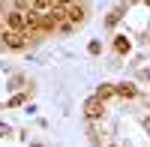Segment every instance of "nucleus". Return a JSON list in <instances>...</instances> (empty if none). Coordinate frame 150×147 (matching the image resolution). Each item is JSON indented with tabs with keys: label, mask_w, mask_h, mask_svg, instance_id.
<instances>
[{
	"label": "nucleus",
	"mask_w": 150,
	"mask_h": 147,
	"mask_svg": "<svg viewBox=\"0 0 150 147\" xmlns=\"http://www.w3.org/2000/svg\"><path fill=\"white\" fill-rule=\"evenodd\" d=\"M102 114H105L102 99H96V96H93V99H87V102H84V117H87V120H99Z\"/></svg>",
	"instance_id": "nucleus-2"
},
{
	"label": "nucleus",
	"mask_w": 150,
	"mask_h": 147,
	"mask_svg": "<svg viewBox=\"0 0 150 147\" xmlns=\"http://www.w3.org/2000/svg\"><path fill=\"white\" fill-rule=\"evenodd\" d=\"M6 132H9V126H6V123H0V135H6Z\"/></svg>",
	"instance_id": "nucleus-12"
},
{
	"label": "nucleus",
	"mask_w": 150,
	"mask_h": 147,
	"mask_svg": "<svg viewBox=\"0 0 150 147\" xmlns=\"http://www.w3.org/2000/svg\"><path fill=\"white\" fill-rule=\"evenodd\" d=\"M108 96H117V90H114V84H99L96 87V99H108Z\"/></svg>",
	"instance_id": "nucleus-7"
},
{
	"label": "nucleus",
	"mask_w": 150,
	"mask_h": 147,
	"mask_svg": "<svg viewBox=\"0 0 150 147\" xmlns=\"http://www.w3.org/2000/svg\"><path fill=\"white\" fill-rule=\"evenodd\" d=\"M54 3H57V6H69L72 0H54Z\"/></svg>",
	"instance_id": "nucleus-11"
},
{
	"label": "nucleus",
	"mask_w": 150,
	"mask_h": 147,
	"mask_svg": "<svg viewBox=\"0 0 150 147\" xmlns=\"http://www.w3.org/2000/svg\"><path fill=\"white\" fill-rule=\"evenodd\" d=\"M114 51L117 54H126L129 51V39H126V36H114Z\"/></svg>",
	"instance_id": "nucleus-8"
},
{
	"label": "nucleus",
	"mask_w": 150,
	"mask_h": 147,
	"mask_svg": "<svg viewBox=\"0 0 150 147\" xmlns=\"http://www.w3.org/2000/svg\"><path fill=\"white\" fill-rule=\"evenodd\" d=\"M120 15H123V12H120V9H117V12H111V15H108V27H114V24L120 21Z\"/></svg>",
	"instance_id": "nucleus-10"
},
{
	"label": "nucleus",
	"mask_w": 150,
	"mask_h": 147,
	"mask_svg": "<svg viewBox=\"0 0 150 147\" xmlns=\"http://www.w3.org/2000/svg\"><path fill=\"white\" fill-rule=\"evenodd\" d=\"M66 21L69 24H81L84 21V6L81 3H69L66 6Z\"/></svg>",
	"instance_id": "nucleus-5"
},
{
	"label": "nucleus",
	"mask_w": 150,
	"mask_h": 147,
	"mask_svg": "<svg viewBox=\"0 0 150 147\" xmlns=\"http://www.w3.org/2000/svg\"><path fill=\"white\" fill-rule=\"evenodd\" d=\"M6 24H9V30H27V18H24V12H9V15H6Z\"/></svg>",
	"instance_id": "nucleus-4"
},
{
	"label": "nucleus",
	"mask_w": 150,
	"mask_h": 147,
	"mask_svg": "<svg viewBox=\"0 0 150 147\" xmlns=\"http://www.w3.org/2000/svg\"><path fill=\"white\" fill-rule=\"evenodd\" d=\"M51 3H54V0H33L30 6H33V9H39V12H48V6H51Z\"/></svg>",
	"instance_id": "nucleus-9"
},
{
	"label": "nucleus",
	"mask_w": 150,
	"mask_h": 147,
	"mask_svg": "<svg viewBox=\"0 0 150 147\" xmlns=\"http://www.w3.org/2000/svg\"><path fill=\"white\" fill-rule=\"evenodd\" d=\"M24 18H27V27H33V30H51L54 27V18L48 12H39V9H27Z\"/></svg>",
	"instance_id": "nucleus-1"
},
{
	"label": "nucleus",
	"mask_w": 150,
	"mask_h": 147,
	"mask_svg": "<svg viewBox=\"0 0 150 147\" xmlns=\"http://www.w3.org/2000/svg\"><path fill=\"white\" fill-rule=\"evenodd\" d=\"M114 90L123 99H135V96H138V87H135V84H114Z\"/></svg>",
	"instance_id": "nucleus-6"
},
{
	"label": "nucleus",
	"mask_w": 150,
	"mask_h": 147,
	"mask_svg": "<svg viewBox=\"0 0 150 147\" xmlns=\"http://www.w3.org/2000/svg\"><path fill=\"white\" fill-rule=\"evenodd\" d=\"M3 45H6V48H24L27 39H24L21 30H6V33H3Z\"/></svg>",
	"instance_id": "nucleus-3"
}]
</instances>
